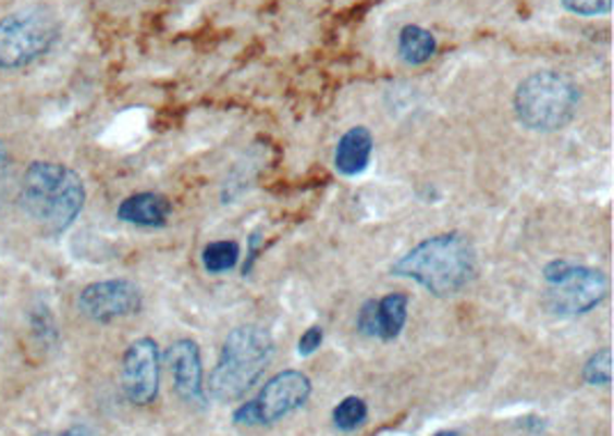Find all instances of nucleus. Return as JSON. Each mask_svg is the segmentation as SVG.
<instances>
[{
    "label": "nucleus",
    "mask_w": 614,
    "mask_h": 436,
    "mask_svg": "<svg viewBox=\"0 0 614 436\" xmlns=\"http://www.w3.org/2000/svg\"><path fill=\"white\" fill-rule=\"evenodd\" d=\"M392 274L409 278L433 297H454L477 274V251L461 233L428 237L394 262Z\"/></svg>",
    "instance_id": "1"
},
{
    "label": "nucleus",
    "mask_w": 614,
    "mask_h": 436,
    "mask_svg": "<svg viewBox=\"0 0 614 436\" xmlns=\"http://www.w3.org/2000/svg\"><path fill=\"white\" fill-rule=\"evenodd\" d=\"M86 204V186L72 169L53 161H35L22 182L26 216L47 237L67 233Z\"/></svg>",
    "instance_id": "2"
},
{
    "label": "nucleus",
    "mask_w": 614,
    "mask_h": 436,
    "mask_svg": "<svg viewBox=\"0 0 614 436\" xmlns=\"http://www.w3.org/2000/svg\"><path fill=\"white\" fill-rule=\"evenodd\" d=\"M274 340L268 328L247 324L233 328L223 340L221 357L210 372L208 393L217 402H235L247 396L272 361Z\"/></svg>",
    "instance_id": "3"
},
{
    "label": "nucleus",
    "mask_w": 614,
    "mask_h": 436,
    "mask_svg": "<svg viewBox=\"0 0 614 436\" xmlns=\"http://www.w3.org/2000/svg\"><path fill=\"white\" fill-rule=\"evenodd\" d=\"M580 90L562 72H535L520 80L514 95L518 122L529 132H560L578 113Z\"/></svg>",
    "instance_id": "4"
},
{
    "label": "nucleus",
    "mask_w": 614,
    "mask_h": 436,
    "mask_svg": "<svg viewBox=\"0 0 614 436\" xmlns=\"http://www.w3.org/2000/svg\"><path fill=\"white\" fill-rule=\"evenodd\" d=\"M58 39V21L47 8H28L0 18V70H24L47 55Z\"/></svg>",
    "instance_id": "5"
},
{
    "label": "nucleus",
    "mask_w": 614,
    "mask_h": 436,
    "mask_svg": "<svg viewBox=\"0 0 614 436\" xmlns=\"http://www.w3.org/2000/svg\"><path fill=\"white\" fill-rule=\"evenodd\" d=\"M543 278L550 285L545 306L557 317L585 315L607 297V278L599 269L552 260L543 269Z\"/></svg>",
    "instance_id": "6"
},
{
    "label": "nucleus",
    "mask_w": 614,
    "mask_h": 436,
    "mask_svg": "<svg viewBox=\"0 0 614 436\" xmlns=\"http://www.w3.org/2000/svg\"><path fill=\"white\" fill-rule=\"evenodd\" d=\"M143 308V295L138 285L125 278H113V281H99L78 295V310L88 320L109 324L122 317L136 315Z\"/></svg>",
    "instance_id": "7"
},
{
    "label": "nucleus",
    "mask_w": 614,
    "mask_h": 436,
    "mask_svg": "<svg viewBox=\"0 0 614 436\" xmlns=\"http://www.w3.org/2000/svg\"><path fill=\"white\" fill-rule=\"evenodd\" d=\"M159 345L152 338L134 340L122 357V390L132 404L148 407L159 396Z\"/></svg>",
    "instance_id": "8"
},
{
    "label": "nucleus",
    "mask_w": 614,
    "mask_h": 436,
    "mask_svg": "<svg viewBox=\"0 0 614 436\" xmlns=\"http://www.w3.org/2000/svg\"><path fill=\"white\" fill-rule=\"evenodd\" d=\"M311 379L299 370H283L262 386L256 398L260 425H272L291 416L311 398Z\"/></svg>",
    "instance_id": "9"
},
{
    "label": "nucleus",
    "mask_w": 614,
    "mask_h": 436,
    "mask_svg": "<svg viewBox=\"0 0 614 436\" xmlns=\"http://www.w3.org/2000/svg\"><path fill=\"white\" fill-rule=\"evenodd\" d=\"M163 361H167L171 370L173 386H175L180 400L187 404L202 407L205 386H202V361H200L198 345L189 338L175 340L167 349V354H163Z\"/></svg>",
    "instance_id": "10"
},
{
    "label": "nucleus",
    "mask_w": 614,
    "mask_h": 436,
    "mask_svg": "<svg viewBox=\"0 0 614 436\" xmlns=\"http://www.w3.org/2000/svg\"><path fill=\"white\" fill-rule=\"evenodd\" d=\"M171 200L161 194L143 191L125 198L118 207V219L140 227H163L171 219Z\"/></svg>",
    "instance_id": "11"
},
{
    "label": "nucleus",
    "mask_w": 614,
    "mask_h": 436,
    "mask_svg": "<svg viewBox=\"0 0 614 436\" xmlns=\"http://www.w3.org/2000/svg\"><path fill=\"white\" fill-rule=\"evenodd\" d=\"M373 145V134L366 127H353L351 132H345L334 152L336 171L345 177L361 175L368 169V163H371Z\"/></svg>",
    "instance_id": "12"
},
{
    "label": "nucleus",
    "mask_w": 614,
    "mask_h": 436,
    "mask_svg": "<svg viewBox=\"0 0 614 436\" xmlns=\"http://www.w3.org/2000/svg\"><path fill=\"white\" fill-rule=\"evenodd\" d=\"M438 51V41L431 30L421 26H405L398 35V53L407 65H423Z\"/></svg>",
    "instance_id": "13"
},
{
    "label": "nucleus",
    "mask_w": 614,
    "mask_h": 436,
    "mask_svg": "<svg viewBox=\"0 0 614 436\" xmlns=\"http://www.w3.org/2000/svg\"><path fill=\"white\" fill-rule=\"evenodd\" d=\"M409 299L405 295H386L378 301V338L392 342L401 336L407 322Z\"/></svg>",
    "instance_id": "14"
},
{
    "label": "nucleus",
    "mask_w": 614,
    "mask_h": 436,
    "mask_svg": "<svg viewBox=\"0 0 614 436\" xmlns=\"http://www.w3.org/2000/svg\"><path fill=\"white\" fill-rule=\"evenodd\" d=\"M240 260V244L237 241H214L210 246H205L202 251V266L208 269L210 274H223L231 272V269Z\"/></svg>",
    "instance_id": "15"
},
{
    "label": "nucleus",
    "mask_w": 614,
    "mask_h": 436,
    "mask_svg": "<svg viewBox=\"0 0 614 436\" xmlns=\"http://www.w3.org/2000/svg\"><path fill=\"white\" fill-rule=\"evenodd\" d=\"M366 419H368V407L357 396L341 400L332 411L334 427L341 429V432H355L357 427H361L366 423Z\"/></svg>",
    "instance_id": "16"
},
{
    "label": "nucleus",
    "mask_w": 614,
    "mask_h": 436,
    "mask_svg": "<svg viewBox=\"0 0 614 436\" xmlns=\"http://www.w3.org/2000/svg\"><path fill=\"white\" fill-rule=\"evenodd\" d=\"M582 379L589 386H610L612 384V351L610 347L599 349L597 354H591L582 368Z\"/></svg>",
    "instance_id": "17"
},
{
    "label": "nucleus",
    "mask_w": 614,
    "mask_h": 436,
    "mask_svg": "<svg viewBox=\"0 0 614 436\" xmlns=\"http://www.w3.org/2000/svg\"><path fill=\"white\" fill-rule=\"evenodd\" d=\"M562 3L578 16H605L612 12V0H562Z\"/></svg>",
    "instance_id": "18"
},
{
    "label": "nucleus",
    "mask_w": 614,
    "mask_h": 436,
    "mask_svg": "<svg viewBox=\"0 0 614 436\" xmlns=\"http://www.w3.org/2000/svg\"><path fill=\"white\" fill-rule=\"evenodd\" d=\"M359 334L366 338H378V301H366L357 317Z\"/></svg>",
    "instance_id": "19"
},
{
    "label": "nucleus",
    "mask_w": 614,
    "mask_h": 436,
    "mask_svg": "<svg viewBox=\"0 0 614 436\" xmlns=\"http://www.w3.org/2000/svg\"><path fill=\"white\" fill-rule=\"evenodd\" d=\"M322 338H324V334H322L320 326L306 328L304 334H302V338H299V342H297L299 357H311V354H316V351H318L320 345H322Z\"/></svg>",
    "instance_id": "20"
},
{
    "label": "nucleus",
    "mask_w": 614,
    "mask_h": 436,
    "mask_svg": "<svg viewBox=\"0 0 614 436\" xmlns=\"http://www.w3.org/2000/svg\"><path fill=\"white\" fill-rule=\"evenodd\" d=\"M233 423H235V425H247V427L260 425V416H258L256 400H249V402L240 404V407L233 411Z\"/></svg>",
    "instance_id": "21"
},
{
    "label": "nucleus",
    "mask_w": 614,
    "mask_h": 436,
    "mask_svg": "<svg viewBox=\"0 0 614 436\" xmlns=\"http://www.w3.org/2000/svg\"><path fill=\"white\" fill-rule=\"evenodd\" d=\"M258 244H260V235H251V239H249V262L244 264V274L251 272V264H254L256 253H258Z\"/></svg>",
    "instance_id": "22"
},
{
    "label": "nucleus",
    "mask_w": 614,
    "mask_h": 436,
    "mask_svg": "<svg viewBox=\"0 0 614 436\" xmlns=\"http://www.w3.org/2000/svg\"><path fill=\"white\" fill-rule=\"evenodd\" d=\"M8 173V152H5V145L0 142V184H3Z\"/></svg>",
    "instance_id": "23"
},
{
    "label": "nucleus",
    "mask_w": 614,
    "mask_h": 436,
    "mask_svg": "<svg viewBox=\"0 0 614 436\" xmlns=\"http://www.w3.org/2000/svg\"><path fill=\"white\" fill-rule=\"evenodd\" d=\"M60 436H90V434L84 427H72V429H65Z\"/></svg>",
    "instance_id": "24"
},
{
    "label": "nucleus",
    "mask_w": 614,
    "mask_h": 436,
    "mask_svg": "<svg viewBox=\"0 0 614 436\" xmlns=\"http://www.w3.org/2000/svg\"><path fill=\"white\" fill-rule=\"evenodd\" d=\"M433 436H458L456 429H442V432H435Z\"/></svg>",
    "instance_id": "25"
}]
</instances>
